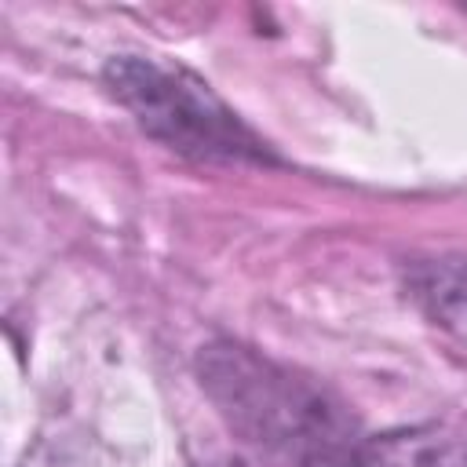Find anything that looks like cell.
Listing matches in <instances>:
<instances>
[{
	"instance_id": "3",
	"label": "cell",
	"mask_w": 467,
	"mask_h": 467,
	"mask_svg": "<svg viewBox=\"0 0 467 467\" xmlns=\"http://www.w3.org/2000/svg\"><path fill=\"white\" fill-rule=\"evenodd\" d=\"M405 296L412 306L456 343L467 347V255H431L416 259L405 270Z\"/></svg>"
},
{
	"instance_id": "2",
	"label": "cell",
	"mask_w": 467,
	"mask_h": 467,
	"mask_svg": "<svg viewBox=\"0 0 467 467\" xmlns=\"http://www.w3.org/2000/svg\"><path fill=\"white\" fill-rule=\"evenodd\" d=\"M102 84L135 124L197 164H277L270 146L190 69L150 55H113Z\"/></svg>"
},
{
	"instance_id": "1",
	"label": "cell",
	"mask_w": 467,
	"mask_h": 467,
	"mask_svg": "<svg viewBox=\"0 0 467 467\" xmlns=\"http://www.w3.org/2000/svg\"><path fill=\"white\" fill-rule=\"evenodd\" d=\"M193 372L230 434L274 467H358L368 434L321 379L237 339H208Z\"/></svg>"
},
{
	"instance_id": "4",
	"label": "cell",
	"mask_w": 467,
	"mask_h": 467,
	"mask_svg": "<svg viewBox=\"0 0 467 467\" xmlns=\"http://www.w3.org/2000/svg\"><path fill=\"white\" fill-rule=\"evenodd\" d=\"M358 467H467V427L420 423L368 434Z\"/></svg>"
}]
</instances>
